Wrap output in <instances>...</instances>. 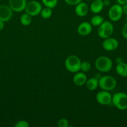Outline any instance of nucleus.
Segmentation results:
<instances>
[{"mask_svg":"<svg viewBox=\"0 0 127 127\" xmlns=\"http://www.w3.org/2000/svg\"><path fill=\"white\" fill-rule=\"evenodd\" d=\"M112 95L109 91L102 90L96 95V100L98 104L103 105H109L112 102Z\"/></svg>","mask_w":127,"mask_h":127,"instance_id":"8","label":"nucleus"},{"mask_svg":"<svg viewBox=\"0 0 127 127\" xmlns=\"http://www.w3.org/2000/svg\"><path fill=\"white\" fill-rule=\"evenodd\" d=\"M116 86L117 81L111 76H103L98 79V86L102 90L110 91L115 88Z\"/></svg>","mask_w":127,"mask_h":127,"instance_id":"4","label":"nucleus"},{"mask_svg":"<svg viewBox=\"0 0 127 127\" xmlns=\"http://www.w3.org/2000/svg\"><path fill=\"white\" fill-rule=\"evenodd\" d=\"M117 1L118 4L122 5V6L125 4H127V0H117Z\"/></svg>","mask_w":127,"mask_h":127,"instance_id":"27","label":"nucleus"},{"mask_svg":"<svg viewBox=\"0 0 127 127\" xmlns=\"http://www.w3.org/2000/svg\"><path fill=\"white\" fill-rule=\"evenodd\" d=\"M42 5L39 2L35 0H32L29 2H27L26 7H25V12L31 16H36L40 14L42 10Z\"/></svg>","mask_w":127,"mask_h":127,"instance_id":"6","label":"nucleus"},{"mask_svg":"<svg viewBox=\"0 0 127 127\" xmlns=\"http://www.w3.org/2000/svg\"><path fill=\"white\" fill-rule=\"evenodd\" d=\"M26 4V0H9V6L14 12H22L25 9Z\"/></svg>","mask_w":127,"mask_h":127,"instance_id":"10","label":"nucleus"},{"mask_svg":"<svg viewBox=\"0 0 127 127\" xmlns=\"http://www.w3.org/2000/svg\"><path fill=\"white\" fill-rule=\"evenodd\" d=\"M95 66L97 70L102 73H107L112 69L113 66L112 60L108 57L101 56L97 58L95 62Z\"/></svg>","mask_w":127,"mask_h":127,"instance_id":"1","label":"nucleus"},{"mask_svg":"<svg viewBox=\"0 0 127 127\" xmlns=\"http://www.w3.org/2000/svg\"><path fill=\"white\" fill-rule=\"evenodd\" d=\"M42 2L46 7L53 9L57 5V0H42Z\"/></svg>","mask_w":127,"mask_h":127,"instance_id":"21","label":"nucleus"},{"mask_svg":"<svg viewBox=\"0 0 127 127\" xmlns=\"http://www.w3.org/2000/svg\"><path fill=\"white\" fill-rule=\"evenodd\" d=\"M114 31L113 25L110 22L104 21L100 26H98V35L100 38H107L111 37Z\"/></svg>","mask_w":127,"mask_h":127,"instance_id":"5","label":"nucleus"},{"mask_svg":"<svg viewBox=\"0 0 127 127\" xmlns=\"http://www.w3.org/2000/svg\"><path fill=\"white\" fill-rule=\"evenodd\" d=\"M65 2L70 6H76L77 4L82 2V0H64Z\"/></svg>","mask_w":127,"mask_h":127,"instance_id":"25","label":"nucleus"},{"mask_svg":"<svg viewBox=\"0 0 127 127\" xmlns=\"http://www.w3.org/2000/svg\"><path fill=\"white\" fill-rule=\"evenodd\" d=\"M87 81V77L83 72H77L73 78V82L76 86H82L85 84Z\"/></svg>","mask_w":127,"mask_h":127,"instance_id":"14","label":"nucleus"},{"mask_svg":"<svg viewBox=\"0 0 127 127\" xmlns=\"http://www.w3.org/2000/svg\"><path fill=\"white\" fill-rule=\"evenodd\" d=\"M116 71L117 74L122 77H127V63L121 62L117 63L116 66Z\"/></svg>","mask_w":127,"mask_h":127,"instance_id":"16","label":"nucleus"},{"mask_svg":"<svg viewBox=\"0 0 127 127\" xmlns=\"http://www.w3.org/2000/svg\"><path fill=\"white\" fill-rule=\"evenodd\" d=\"M103 21H104V19L102 16L100 15H95L91 18L90 23L92 26L95 27H98L102 24Z\"/></svg>","mask_w":127,"mask_h":127,"instance_id":"19","label":"nucleus"},{"mask_svg":"<svg viewBox=\"0 0 127 127\" xmlns=\"http://www.w3.org/2000/svg\"><path fill=\"white\" fill-rule=\"evenodd\" d=\"M104 6L103 0H93L90 6V9L93 13L98 14L103 10Z\"/></svg>","mask_w":127,"mask_h":127,"instance_id":"15","label":"nucleus"},{"mask_svg":"<svg viewBox=\"0 0 127 127\" xmlns=\"http://www.w3.org/2000/svg\"><path fill=\"white\" fill-rule=\"evenodd\" d=\"M12 11L9 6L0 5V20L4 22L9 21L12 16Z\"/></svg>","mask_w":127,"mask_h":127,"instance_id":"11","label":"nucleus"},{"mask_svg":"<svg viewBox=\"0 0 127 127\" xmlns=\"http://www.w3.org/2000/svg\"><path fill=\"white\" fill-rule=\"evenodd\" d=\"M87 1H92V0H87Z\"/></svg>","mask_w":127,"mask_h":127,"instance_id":"30","label":"nucleus"},{"mask_svg":"<svg viewBox=\"0 0 127 127\" xmlns=\"http://www.w3.org/2000/svg\"><path fill=\"white\" fill-rule=\"evenodd\" d=\"M40 14H41V17L45 19L50 18L52 14V9L47 7H44V9H42Z\"/></svg>","mask_w":127,"mask_h":127,"instance_id":"20","label":"nucleus"},{"mask_svg":"<svg viewBox=\"0 0 127 127\" xmlns=\"http://www.w3.org/2000/svg\"><path fill=\"white\" fill-rule=\"evenodd\" d=\"M57 126L59 127H67L68 126V120L64 118L60 119L57 122Z\"/></svg>","mask_w":127,"mask_h":127,"instance_id":"23","label":"nucleus"},{"mask_svg":"<svg viewBox=\"0 0 127 127\" xmlns=\"http://www.w3.org/2000/svg\"><path fill=\"white\" fill-rule=\"evenodd\" d=\"M4 27V22L0 20V31H2Z\"/></svg>","mask_w":127,"mask_h":127,"instance_id":"29","label":"nucleus"},{"mask_svg":"<svg viewBox=\"0 0 127 127\" xmlns=\"http://www.w3.org/2000/svg\"><path fill=\"white\" fill-rule=\"evenodd\" d=\"M123 14V7L122 5L119 4L113 5L108 11V17L113 22H117L120 20Z\"/></svg>","mask_w":127,"mask_h":127,"instance_id":"7","label":"nucleus"},{"mask_svg":"<svg viewBox=\"0 0 127 127\" xmlns=\"http://www.w3.org/2000/svg\"><path fill=\"white\" fill-rule=\"evenodd\" d=\"M81 61L77 56L72 55L66 58L65 61V66L67 71L70 73H77L80 70Z\"/></svg>","mask_w":127,"mask_h":127,"instance_id":"2","label":"nucleus"},{"mask_svg":"<svg viewBox=\"0 0 127 127\" xmlns=\"http://www.w3.org/2000/svg\"><path fill=\"white\" fill-rule=\"evenodd\" d=\"M112 104L120 110L127 109V94L123 92L117 93L112 95Z\"/></svg>","mask_w":127,"mask_h":127,"instance_id":"3","label":"nucleus"},{"mask_svg":"<svg viewBox=\"0 0 127 127\" xmlns=\"http://www.w3.org/2000/svg\"><path fill=\"white\" fill-rule=\"evenodd\" d=\"M89 7L88 4L84 2H80L75 6V12L79 17H84L89 12Z\"/></svg>","mask_w":127,"mask_h":127,"instance_id":"13","label":"nucleus"},{"mask_svg":"<svg viewBox=\"0 0 127 127\" xmlns=\"http://www.w3.org/2000/svg\"><path fill=\"white\" fill-rule=\"evenodd\" d=\"M86 88L90 91H95L98 87V78L97 77H92L87 79L85 83Z\"/></svg>","mask_w":127,"mask_h":127,"instance_id":"17","label":"nucleus"},{"mask_svg":"<svg viewBox=\"0 0 127 127\" xmlns=\"http://www.w3.org/2000/svg\"><path fill=\"white\" fill-rule=\"evenodd\" d=\"M119 45L118 41L116 38L113 37H108L105 38L104 41L102 43V47L105 50L111 52V51L115 50Z\"/></svg>","mask_w":127,"mask_h":127,"instance_id":"9","label":"nucleus"},{"mask_svg":"<svg viewBox=\"0 0 127 127\" xmlns=\"http://www.w3.org/2000/svg\"><path fill=\"white\" fill-rule=\"evenodd\" d=\"M20 22H21V24L23 26H29L32 22V16L25 12L21 15V17H20Z\"/></svg>","mask_w":127,"mask_h":127,"instance_id":"18","label":"nucleus"},{"mask_svg":"<svg viewBox=\"0 0 127 127\" xmlns=\"http://www.w3.org/2000/svg\"><path fill=\"white\" fill-rule=\"evenodd\" d=\"M122 33L123 37L126 39H127V22H126V24L123 26V28H122Z\"/></svg>","mask_w":127,"mask_h":127,"instance_id":"26","label":"nucleus"},{"mask_svg":"<svg viewBox=\"0 0 127 127\" xmlns=\"http://www.w3.org/2000/svg\"><path fill=\"white\" fill-rule=\"evenodd\" d=\"M29 124L26 120H19L15 124V127H29Z\"/></svg>","mask_w":127,"mask_h":127,"instance_id":"24","label":"nucleus"},{"mask_svg":"<svg viewBox=\"0 0 127 127\" xmlns=\"http://www.w3.org/2000/svg\"><path fill=\"white\" fill-rule=\"evenodd\" d=\"M91 64L88 62H83L81 63L80 70L83 73H86L90 70Z\"/></svg>","mask_w":127,"mask_h":127,"instance_id":"22","label":"nucleus"},{"mask_svg":"<svg viewBox=\"0 0 127 127\" xmlns=\"http://www.w3.org/2000/svg\"><path fill=\"white\" fill-rule=\"evenodd\" d=\"M122 7H123V13L127 16V4H125L123 5Z\"/></svg>","mask_w":127,"mask_h":127,"instance_id":"28","label":"nucleus"},{"mask_svg":"<svg viewBox=\"0 0 127 127\" xmlns=\"http://www.w3.org/2000/svg\"><path fill=\"white\" fill-rule=\"evenodd\" d=\"M92 31V25L88 22H82L79 24L77 28V32L79 35L82 36L88 35Z\"/></svg>","mask_w":127,"mask_h":127,"instance_id":"12","label":"nucleus"}]
</instances>
